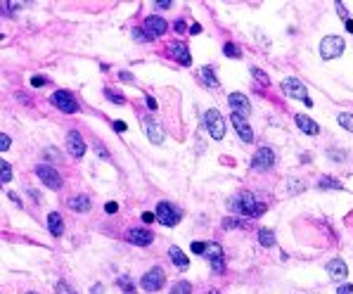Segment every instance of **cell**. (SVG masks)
Masks as SVG:
<instances>
[{"label": "cell", "instance_id": "obj_15", "mask_svg": "<svg viewBox=\"0 0 353 294\" xmlns=\"http://www.w3.org/2000/svg\"><path fill=\"white\" fill-rule=\"evenodd\" d=\"M171 55L176 57L178 62L183 64V67H190V64H192L190 50H188V45H185V43H180V40H176V43H171Z\"/></svg>", "mask_w": 353, "mask_h": 294}, {"label": "cell", "instance_id": "obj_21", "mask_svg": "<svg viewBox=\"0 0 353 294\" xmlns=\"http://www.w3.org/2000/svg\"><path fill=\"white\" fill-rule=\"evenodd\" d=\"M168 256H171V261H173V264H176V266L180 268V270H185V268L190 266V259L183 254V252H180L178 247H171V249H168Z\"/></svg>", "mask_w": 353, "mask_h": 294}, {"label": "cell", "instance_id": "obj_35", "mask_svg": "<svg viewBox=\"0 0 353 294\" xmlns=\"http://www.w3.org/2000/svg\"><path fill=\"white\" fill-rule=\"evenodd\" d=\"M10 145H12V140H10V135H0V152H5V149H10Z\"/></svg>", "mask_w": 353, "mask_h": 294}, {"label": "cell", "instance_id": "obj_11", "mask_svg": "<svg viewBox=\"0 0 353 294\" xmlns=\"http://www.w3.org/2000/svg\"><path fill=\"white\" fill-rule=\"evenodd\" d=\"M228 105H230L232 114H240V117H246V114H251V102L246 100L244 93H232L228 97Z\"/></svg>", "mask_w": 353, "mask_h": 294}, {"label": "cell", "instance_id": "obj_43", "mask_svg": "<svg viewBox=\"0 0 353 294\" xmlns=\"http://www.w3.org/2000/svg\"><path fill=\"white\" fill-rule=\"evenodd\" d=\"M337 294H353V285H341L339 290H337Z\"/></svg>", "mask_w": 353, "mask_h": 294}, {"label": "cell", "instance_id": "obj_25", "mask_svg": "<svg viewBox=\"0 0 353 294\" xmlns=\"http://www.w3.org/2000/svg\"><path fill=\"white\" fill-rule=\"evenodd\" d=\"M318 187H320V190H341V183L339 180H334V178H323V180H320V183H318Z\"/></svg>", "mask_w": 353, "mask_h": 294}, {"label": "cell", "instance_id": "obj_33", "mask_svg": "<svg viewBox=\"0 0 353 294\" xmlns=\"http://www.w3.org/2000/svg\"><path fill=\"white\" fill-rule=\"evenodd\" d=\"M223 228H246V223L237 221V218H225V221H223Z\"/></svg>", "mask_w": 353, "mask_h": 294}, {"label": "cell", "instance_id": "obj_26", "mask_svg": "<svg viewBox=\"0 0 353 294\" xmlns=\"http://www.w3.org/2000/svg\"><path fill=\"white\" fill-rule=\"evenodd\" d=\"M0 178H2V183H10V180H12V166H10L5 159H2V164H0Z\"/></svg>", "mask_w": 353, "mask_h": 294}, {"label": "cell", "instance_id": "obj_42", "mask_svg": "<svg viewBox=\"0 0 353 294\" xmlns=\"http://www.w3.org/2000/svg\"><path fill=\"white\" fill-rule=\"evenodd\" d=\"M133 38H136V40H150V36H147L145 31H137V29H136V31H133Z\"/></svg>", "mask_w": 353, "mask_h": 294}, {"label": "cell", "instance_id": "obj_19", "mask_svg": "<svg viewBox=\"0 0 353 294\" xmlns=\"http://www.w3.org/2000/svg\"><path fill=\"white\" fill-rule=\"evenodd\" d=\"M297 126L308 135H318V131H320V128H318V123H315L313 119H308L306 114H297Z\"/></svg>", "mask_w": 353, "mask_h": 294}, {"label": "cell", "instance_id": "obj_23", "mask_svg": "<svg viewBox=\"0 0 353 294\" xmlns=\"http://www.w3.org/2000/svg\"><path fill=\"white\" fill-rule=\"evenodd\" d=\"M199 76H202V79H204V83H206L209 88H218L216 74H214V69H211V67H204L202 71H199Z\"/></svg>", "mask_w": 353, "mask_h": 294}, {"label": "cell", "instance_id": "obj_53", "mask_svg": "<svg viewBox=\"0 0 353 294\" xmlns=\"http://www.w3.org/2000/svg\"><path fill=\"white\" fill-rule=\"evenodd\" d=\"M28 294H36V292H28Z\"/></svg>", "mask_w": 353, "mask_h": 294}, {"label": "cell", "instance_id": "obj_46", "mask_svg": "<svg viewBox=\"0 0 353 294\" xmlns=\"http://www.w3.org/2000/svg\"><path fill=\"white\" fill-rule=\"evenodd\" d=\"M114 131L123 133V131H126V123H123V121H114Z\"/></svg>", "mask_w": 353, "mask_h": 294}, {"label": "cell", "instance_id": "obj_32", "mask_svg": "<svg viewBox=\"0 0 353 294\" xmlns=\"http://www.w3.org/2000/svg\"><path fill=\"white\" fill-rule=\"evenodd\" d=\"M116 282H119V285L123 287V294H133V285H131V280H128L126 275H123V278H119Z\"/></svg>", "mask_w": 353, "mask_h": 294}, {"label": "cell", "instance_id": "obj_6", "mask_svg": "<svg viewBox=\"0 0 353 294\" xmlns=\"http://www.w3.org/2000/svg\"><path fill=\"white\" fill-rule=\"evenodd\" d=\"M50 102H53L57 109H62L64 114H74V112H79V102L74 100V95L69 93V90H57V93H53Z\"/></svg>", "mask_w": 353, "mask_h": 294}, {"label": "cell", "instance_id": "obj_52", "mask_svg": "<svg viewBox=\"0 0 353 294\" xmlns=\"http://www.w3.org/2000/svg\"><path fill=\"white\" fill-rule=\"evenodd\" d=\"M90 294H102V285H95V287H93V292Z\"/></svg>", "mask_w": 353, "mask_h": 294}, {"label": "cell", "instance_id": "obj_29", "mask_svg": "<svg viewBox=\"0 0 353 294\" xmlns=\"http://www.w3.org/2000/svg\"><path fill=\"white\" fill-rule=\"evenodd\" d=\"M105 97H107L109 102H114V105H123V95L121 93H114L111 88H107V90H105Z\"/></svg>", "mask_w": 353, "mask_h": 294}, {"label": "cell", "instance_id": "obj_41", "mask_svg": "<svg viewBox=\"0 0 353 294\" xmlns=\"http://www.w3.org/2000/svg\"><path fill=\"white\" fill-rule=\"evenodd\" d=\"M116 209H119V204H116V202H107V204H105V211H107V214H114Z\"/></svg>", "mask_w": 353, "mask_h": 294}, {"label": "cell", "instance_id": "obj_34", "mask_svg": "<svg viewBox=\"0 0 353 294\" xmlns=\"http://www.w3.org/2000/svg\"><path fill=\"white\" fill-rule=\"evenodd\" d=\"M251 74H254V76L258 79V83H263V86H268V83H271V81H268V76H266L261 69H251Z\"/></svg>", "mask_w": 353, "mask_h": 294}, {"label": "cell", "instance_id": "obj_31", "mask_svg": "<svg viewBox=\"0 0 353 294\" xmlns=\"http://www.w3.org/2000/svg\"><path fill=\"white\" fill-rule=\"evenodd\" d=\"M206 247H209L206 242H192V247H190V249L194 252V254H199V256H202V254H206Z\"/></svg>", "mask_w": 353, "mask_h": 294}, {"label": "cell", "instance_id": "obj_50", "mask_svg": "<svg viewBox=\"0 0 353 294\" xmlns=\"http://www.w3.org/2000/svg\"><path fill=\"white\" fill-rule=\"evenodd\" d=\"M344 27H346V31H351L353 33V19H346V22H344Z\"/></svg>", "mask_w": 353, "mask_h": 294}, {"label": "cell", "instance_id": "obj_18", "mask_svg": "<svg viewBox=\"0 0 353 294\" xmlns=\"http://www.w3.org/2000/svg\"><path fill=\"white\" fill-rule=\"evenodd\" d=\"M327 273H329L332 280H344V278L349 275V268H346V264H344L341 259H332V261L327 264Z\"/></svg>", "mask_w": 353, "mask_h": 294}, {"label": "cell", "instance_id": "obj_39", "mask_svg": "<svg viewBox=\"0 0 353 294\" xmlns=\"http://www.w3.org/2000/svg\"><path fill=\"white\" fill-rule=\"evenodd\" d=\"M301 187H303V183H301V180H294V183L289 185V195H297V192H299Z\"/></svg>", "mask_w": 353, "mask_h": 294}, {"label": "cell", "instance_id": "obj_4", "mask_svg": "<svg viewBox=\"0 0 353 294\" xmlns=\"http://www.w3.org/2000/svg\"><path fill=\"white\" fill-rule=\"evenodd\" d=\"M163 282H166V275H163V270L159 266L147 270L145 275H142V280H140V287L145 290V292H157V290H162Z\"/></svg>", "mask_w": 353, "mask_h": 294}, {"label": "cell", "instance_id": "obj_3", "mask_svg": "<svg viewBox=\"0 0 353 294\" xmlns=\"http://www.w3.org/2000/svg\"><path fill=\"white\" fill-rule=\"evenodd\" d=\"M282 90H285L289 97H294V100H301V102H303V105H308V107L313 105V100L308 97V90H306V86H303L299 79H287L285 83H282Z\"/></svg>", "mask_w": 353, "mask_h": 294}, {"label": "cell", "instance_id": "obj_10", "mask_svg": "<svg viewBox=\"0 0 353 294\" xmlns=\"http://www.w3.org/2000/svg\"><path fill=\"white\" fill-rule=\"evenodd\" d=\"M142 29H145V33H147L150 38H159V36H163V33H166V29H168V24L163 22L162 17L152 14V17H147V19H145V24H142Z\"/></svg>", "mask_w": 353, "mask_h": 294}, {"label": "cell", "instance_id": "obj_7", "mask_svg": "<svg viewBox=\"0 0 353 294\" xmlns=\"http://www.w3.org/2000/svg\"><path fill=\"white\" fill-rule=\"evenodd\" d=\"M157 221H159L162 226L171 228V226H176L178 221H180V211H178L171 202H162V204L157 206Z\"/></svg>", "mask_w": 353, "mask_h": 294}, {"label": "cell", "instance_id": "obj_51", "mask_svg": "<svg viewBox=\"0 0 353 294\" xmlns=\"http://www.w3.org/2000/svg\"><path fill=\"white\" fill-rule=\"evenodd\" d=\"M199 31H202V27H199V24H192V27H190V33H199Z\"/></svg>", "mask_w": 353, "mask_h": 294}, {"label": "cell", "instance_id": "obj_5", "mask_svg": "<svg viewBox=\"0 0 353 294\" xmlns=\"http://www.w3.org/2000/svg\"><path fill=\"white\" fill-rule=\"evenodd\" d=\"M344 38H339V36H327V38H323V43H320V55H323V59H334V57H339L341 53H344Z\"/></svg>", "mask_w": 353, "mask_h": 294}, {"label": "cell", "instance_id": "obj_49", "mask_svg": "<svg viewBox=\"0 0 353 294\" xmlns=\"http://www.w3.org/2000/svg\"><path fill=\"white\" fill-rule=\"evenodd\" d=\"M185 22H183V19H180V22H176V31H185ZM188 31H190V29H188Z\"/></svg>", "mask_w": 353, "mask_h": 294}, {"label": "cell", "instance_id": "obj_9", "mask_svg": "<svg viewBox=\"0 0 353 294\" xmlns=\"http://www.w3.org/2000/svg\"><path fill=\"white\" fill-rule=\"evenodd\" d=\"M36 176L43 180V185H48V187H53V190H59L62 187V176L54 171L53 166H36Z\"/></svg>", "mask_w": 353, "mask_h": 294}, {"label": "cell", "instance_id": "obj_48", "mask_svg": "<svg viewBox=\"0 0 353 294\" xmlns=\"http://www.w3.org/2000/svg\"><path fill=\"white\" fill-rule=\"evenodd\" d=\"M145 100H147V107L150 109H157V100L154 97H145Z\"/></svg>", "mask_w": 353, "mask_h": 294}, {"label": "cell", "instance_id": "obj_17", "mask_svg": "<svg viewBox=\"0 0 353 294\" xmlns=\"http://www.w3.org/2000/svg\"><path fill=\"white\" fill-rule=\"evenodd\" d=\"M145 123V133H147V138H150L152 143H163V131H162V126L157 123V121L152 119V117H147V119L142 121Z\"/></svg>", "mask_w": 353, "mask_h": 294}, {"label": "cell", "instance_id": "obj_20", "mask_svg": "<svg viewBox=\"0 0 353 294\" xmlns=\"http://www.w3.org/2000/svg\"><path fill=\"white\" fill-rule=\"evenodd\" d=\"M48 228H50L53 235H62L64 233V221H62V216L57 214V211L48 214Z\"/></svg>", "mask_w": 353, "mask_h": 294}, {"label": "cell", "instance_id": "obj_12", "mask_svg": "<svg viewBox=\"0 0 353 294\" xmlns=\"http://www.w3.org/2000/svg\"><path fill=\"white\" fill-rule=\"evenodd\" d=\"M126 237H128V242H133L137 247H147L154 240V233H150L147 228H133V230L126 233Z\"/></svg>", "mask_w": 353, "mask_h": 294}, {"label": "cell", "instance_id": "obj_13", "mask_svg": "<svg viewBox=\"0 0 353 294\" xmlns=\"http://www.w3.org/2000/svg\"><path fill=\"white\" fill-rule=\"evenodd\" d=\"M67 149L71 157H79V159L85 154V143H83V138L79 131H71V133L67 135Z\"/></svg>", "mask_w": 353, "mask_h": 294}, {"label": "cell", "instance_id": "obj_16", "mask_svg": "<svg viewBox=\"0 0 353 294\" xmlns=\"http://www.w3.org/2000/svg\"><path fill=\"white\" fill-rule=\"evenodd\" d=\"M206 254H209V261H211V266L216 273H223V247L220 244H209L206 247Z\"/></svg>", "mask_w": 353, "mask_h": 294}, {"label": "cell", "instance_id": "obj_2", "mask_svg": "<svg viewBox=\"0 0 353 294\" xmlns=\"http://www.w3.org/2000/svg\"><path fill=\"white\" fill-rule=\"evenodd\" d=\"M204 123H206V131H209V135L214 140H223V135H225V121H223L218 109H206Z\"/></svg>", "mask_w": 353, "mask_h": 294}, {"label": "cell", "instance_id": "obj_38", "mask_svg": "<svg viewBox=\"0 0 353 294\" xmlns=\"http://www.w3.org/2000/svg\"><path fill=\"white\" fill-rule=\"evenodd\" d=\"M95 152L100 154V157H102V159H109V152L105 149V145H100V143H97V145H95Z\"/></svg>", "mask_w": 353, "mask_h": 294}, {"label": "cell", "instance_id": "obj_37", "mask_svg": "<svg viewBox=\"0 0 353 294\" xmlns=\"http://www.w3.org/2000/svg\"><path fill=\"white\" fill-rule=\"evenodd\" d=\"M45 83H48L45 76H33V79H31V86H33V88H41V86H45Z\"/></svg>", "mask_w": 353, "mask_h": 294}, {"label": "cell", "instance_id": "obj_36", "mask_svg": "<svg viewBox=\"0 0 353 294\" xmlns=\"http://www.w3.org/2000/svg\"><path fill=\"white\" fill-rule=\"evenodd\" d=\"M334 5H337V12H339V17H341V19H344V22H346V19H349V12H346V7H344V2H339V0H337Z\"/></svg>", "mask_w": 353, "mask_h": 294}, {"label": "cell", "instance_id": "obj_30", "mask_svg": "<svg viewBox=\"0 0 353 294\" xmlns=\"http://www.w3.org/2000/svg\"><path fill=\"white\" fill-rule=\"evenodd\" d=\"M223 53L228 55V57H240V48L237 45H232V43H225V48H223Z\"/></svg>", "mask_w": 353, "mask_h": 294}, {"label": "cell", "instance_id": "obj_28", "mask_svg": "<svg viewBox=\"0 0 353 294\" xmlns=\"http://www.w3.org/2000/svg\"><path fill=\"white\" fill-rule=\"evenodd\" d=\"M339 126L353 133V114H346V112H344V114H339Z\"/></svg>", "mask_w": 353, "mask_h": 294}, {"label": "cell", "instance_id": "obj_44", "mask_svg": "<svg viewBox=\"0 0 353 294\" xmlns=\"http://www.w3.org/2000/svg\"><path fill=\"white\" fill-rule=\"evenodd\" d=\"M154 5H157V7H162V10H168L173 2H171V0H159V2H154Z\"/></svg>", "mask_w": 353, "mask_h": 294}, {"label": "cell", "instance_id": "obj_1", "mask_svg": "<svg viewBox=\"0 0 353 294\" xmlns=\"http://www.w3.org/2000/svg\"><path fill=\"white\" fill-rule=\"evenodd\" d=\"M228 206H230L232 211L251 216V218H258V216L266 214V204H263V202H258L251 192H240L235 200L228 202Z\"/></svg>", "mask_w": 353, "mask_h": 294}, {"label": "cell", "instance_id": "obj_40", "mask_svg": "<svg viewBox=\"0 0 353 294\" xmlns=\"http://www.w3.org/2000/svg\"><path fill=\"white\" fill-rule=\"evenodd\" d=\"M57 294H74V292L67 287V282H59V285H57Z\"/></svg>", "mask_w": 353, "mask_h": 294}, {"label": "cell", "instance_id": "obj_27", "mask_svg": "<svg viewBox=\"0 0 353 294\" xmlns=\"http://www.w3.org/2000/svg\"><path fill=\"white\" fill-rule=\"evenodd\" d=\"M171 294H192V287H190V282H176L173 285V290H171Z\"/></svg>", "mask_w": 353, "mask_h": 294}, {"label": "cell", "instance_id": "obj_14", "mask_svg": "<svg viewBox=\"0 0 353 294\" xmlns=\"http://www.w3.org/2000/svg\"><path fill=\"white\" fill-rule=\"evenodd\" d=\"M232 126H235V131L240 133V138L244 140V143H251L254 140V131H251V126H249V121L244 117H240V114H232Z\"/></svg>", "mask_w": 353, "mask_h": 294}, {"label": "cell", "instance_id": "obj_24", "mask_svg": "<svg viewBox=\"0 0 353 294\" xmlns=\"http://www.w3.org/2000/svg\"><path fill=\"white\" fill-rule=\"evenodd\" d=\"M258 242H261L263 247H272V244H275V235H272V230L261 228V230H258Z\"/></svg>", "mask_w": 353, "mask_h": 294}, {"label": "cell", "instance_id": "obj_8", "mask_svg": "<svg viewBox=\"0 0 353 294\" xmlns=\"http://www.w3.org/2000/svg\"><path fill=\"white\" fill-rule=\"evenodd\" d=\"M272 164H275V152H272L271 147H261L254 154V159H251V169H256V171H271Z\"/></svg>", "mask_w": 353, "mask_h": 294}, {"label": "cell", "instance_id": "obj_22", "mask_svg": "<svg viewBox=\"0 0 353 294\" xmlns=\"http://www.w3.org/2000/svg\"><path fill=\"white\" fill-rule=\"evenodd\" d=\"M69 206H71L74 211H88V209H90V200H88L85 195H76V197L69 200Z\"/></svg>", "mask_w": 353, "mask_h": 294}, {"label": "cell", "instance_id": "obj_47", "mask_svg": "<svg viewBox=\"0 0 353 294\" xmlns=\"http://www.w3.org/2000/svg\"><path fill=\"white\" fill-rule=\"evenodd\" d=\"M119 76H121V79L126 81V83H133V74H128V71H121Z\"/></svg>", "mask_w": 353, "mask_h": 294}, {"label": "cell", "instance_id": "obj_45", "mask_svg": "<svg viewBox=\"0 0 353 294\" xmlns=\"http://www.w3.org/2000/svg\"><path fill=\"white\" fill-rule=\"evenodd\" d=\"M154 218H157V214H152V211H145V214H142V221H145V223H152Z\"/></svg>", "mask_w": 353, "mask_h": 294}]
</instances>
